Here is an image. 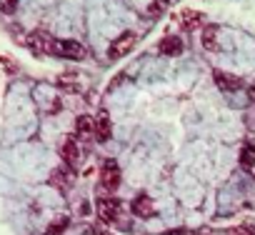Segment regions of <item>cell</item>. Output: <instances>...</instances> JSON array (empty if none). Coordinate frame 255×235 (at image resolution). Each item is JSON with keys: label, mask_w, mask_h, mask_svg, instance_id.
Returning a JSON list of instances; mask_svg holds the SVG:
<instances>
[{"label": "cell", "mask_w": 255, "mask_h": 235, "mask_svg": "<svg viewBox=\"0 0 255 235\" xmlns=\"http://www.w3.org/2000/svg\"><path fill=\"white\" fill-rule=\"evenodd\" d=\"M133 213L138 215V218H153V213H155V208H153V200L148 198V195H138L135 200H133Z\"/></svg>", "instance_id": "obj_8"}, {"label": "cell", "mask_w": 255, "mask_h": 235, "mask_svg": "<svg viewBox=\"0 0 255 235\" xmlns=\"http://www.w3.org/2000/svg\"><path fill=\"white\" fill-rule=\"evenodd\" d=\"M160 53H163V55H180V53H183V40H180L178 35H168V38H163V43H160Z\"/></svg>", "instance_id": "obj_10"}, {"label": "cell", "mask_w": 255, "mask_h": 235, "mask_svg": "<svg viewBox=\"0 0 255 235\" xmlns=\"http://www.w3.org/2000/svg\"><path fill=\"white\" fill-rule=\"evenodd\" d=\"M248 98L255 103V85H250V88H248Z\"/></svg>", "instance_id": "obj_21"}, {"label": "cell", "mask_w": 255, "mask_h": 235, "mask_svg": "<svg viewBox=\"0 0 255 235\" xmlns=\"http://www.w3.org/2000/svg\"><path fill=\"white\" fill-rule=\"evenodd\" d=\"M200 13H193V10H183V15H180V23L185 25V28H198L200 25Z\"/></svg>", "instance_id": "obj_13"}, {"label": "cell", "mask_w": 255, "mask_h": 235, "mask_svg": "<svg viewBox=\"0 0 255 235\" xmlns=\"http://www.w3.org/2000/svg\"><path fill=\"white\" fill-rule=\"evenodd\" d=\"M95 138L100 143L110 138V120H108V115H100L98 120H95Z\"/></svg>", "instance_id": "obj_11"}, {"label": "cell", "mask_w": 255, "mask_h": 235, "mask_svg": "<svg viewBox=\"0 0 255 235\" xmlns=\"http://www.w3.org/2000/svg\"><path fill=\"white\" fill-rule=\"evenodd\" d=\"M230 235H255V233H253L250 228H233Z\"/></svg>", "instance_id": "obj_19"}, {"label": "cell", "mask_w": 255, "mask_h": 235, "mask_svg": "<svg viewBox=\"0 0 255 235\" xmlns=\"http://www.w3.org/2000/svg\"><path fill=\"white\" fill-rule=\"evenodd\" d=\"M135 48V33H130V30H125V33H120L115 40H113V45H110V60H118V58H123V55H128Z\"/></svg>", "instance_id": "obj_3"}, {"label": "cell", "mask_w": 255, "mask_h": 235, "mask_svg": "<svg viewBox=\"0 0 255 235\" xmlns=\"http://www.w3.org/2000/svg\"><path fill=\"white\" fill-rule=\"evenodd\" d=\"M15 8H18V0H0V10H3L5 15L15 13Z\"/></svg>", "instance_id": "obj_18"}, {"label": "cell", "mask_w": 255, "mask_h": 235, "mask_svg": "<svg viewBox=\"0 0 255 235\" xmlns=\"http://www.w3.org/2000/svg\"><path fill=\"white\" fill-rule=\"evenodd\" d=\"M165 10H168V0H153L150 8H148V15L150 18H160Z\"/></svg>", "instance_id": "obj_15"}, {"label": "cell", "mask_w": 255, "mask_h": 235, "mask_svg": "<svg viewBox=\"0 0 255 235\" xmlns=\"http://www.w3.org/2000/svg\"><path fill=\"white\" fill-rule=\"evenodd\" d=\"M85 233H88V235H110V233H103V230H95V228H88Z\"/></svg>", "instance_id": "obj_20"}, {"label": "cell", "mask_w": 255, "mask_h": 235, "mask_svg": "<svg viewBox=\"0 0 255 235\" xmlns=\"http://www.w3.org/2000/svg\"><path fill=\"white\" fill-rule=\"evenodd\" d=\"M58 85L65 88V90H70V93H78V90H80V80H78L75 75H63V78L58 80Z\"/></svg>", "instance_id": "obj_14"}, {"label": "cell", "mask_w": 255, "mask_h": 235, "mask_svg": "<svg viewBox=\"0 0 255 235\" xmlns=\"http://www.w3.org/2000/svg\"><path fill=\"white\" fill-rule=\"evenodd\" d=\"M53 55L68 58V60H85V58H88V50H85L80 43H75V40H55Z\"/></svg>", "instance_id": "obj_1"}, {"label": "cell", "mask_w": 255, "mask_h": 235, "mask_svg": "<svg viewBox=\"0 0 255 235\" xmlns=\"http://www.w3.org/2000/svg\"><path fill=\"white\" fill-rule=\"evenodd\" d=\"M100 185L105 190H115L120 185V168H118V163L110 160V163L103 165V170H100Z\"/></svg>", "instance_id": "obj_5"}, {"label": "cell", "mask_w": 255, "mask_h": 235, "mask_svg": "<svg viewBox=\"0 0 255 235\" xmlns=\"http://www.w3.org/2000/svg\"><path fill=\"white\" fill-rule=\"evenodd\" d=\"M75 133H78V138H83V140L95 138V120H93V118H88V115H80L78 120H75Z\"/></svg>", "instance_id": "obj_7"}, {"label": "cell", "mask_w": 255, "mask_h": 235, "mask_svg": "<svg viewBox=\"0 0 255 235\" xmlns=\"http://www.w3.org/2000/svg\"><path fill=\"white\" fill-rule=\"evenodd\" d=\"M60 155H63V160H65L68 168H78L80 165V145H78V140H73V138L65 140Z\"/></svg>", "instance_id": "obj_6"}, {"label": "cell", "mask_w": 255, "mask_h": 235, "mask_svg": "<svg viewBox=\"0 0 255 235\" xmlns=\"http://www.w3.org/2000/svg\"><path fill=\"white\" fill-rule=\"evenodd\" d=\"M243 165H245V168L255 175V148H253V145L243 150Z\"/></svg>", "instance_id": "obj_16"}, {"label": "cell", "mask_w": 255, "mask_h": 235, "mask_svg": "<svg viewBox=\"0 0 255 235\" xmlns=\"http://www.w3.org/2000/svg\"><path fill=\"white\" fill-rule=\"evenodd\" d=\"M200 40H203V45H205L208 50H213V48L218 45V28H215V25H205Z\"/></svg>", "instance_id": "obj_12"}, {"label": "cell", "mask_w": 255, "mask_h": 235, "mask_svg": "<svg viewBox=\"0 0 255 235\" xmlns=\"http://www.w3.org/2000/svg\"><path fill=\"white\" fill-rule=\"evenodd\" d=\"M68 228V220L63 218V220H55L50 228H48V235H63V230Z\"/></svg>", "instance_id": "obj_17"}, {"label": "cell", "mask_w": 255, "mask_h": 235, "mask_svg": "<svg viewBox=\"0 0 255 235\" xmlns=\"http://www.w3.org/2000/svg\"><path fill=\"white\" fill-rule=\"evenodd\" d=\"M25 45H28L33 53H40V55H53L55 38H50V35H48V33H43V30H33V33L25 38Z\"/></svg>", "instance_id": "obj_2"}, {"label": "cell", "mask_w": 255, "mask_h": 235, "mask_svg": "<svg viewBox=\"0 0 255 235\" xmlns=\"http://www.w3.org/2000/svg\"><path fill=\"white\" fill-rule=\"evenodd\" d=\"M95 210H98V218L105 220V223H115L120 218V203L113 200V198H100Z\"/></svg>", "instance_id": "obj_4"}, {"label": "cell", "mask_w": 255, "mask_h": 235, "mask_svg": "<svg viewBox=\"0 0 255 235\" xmlns=\"http://www.w3.org/2000/svg\"><path fill=\"white\" fill-rule=\"evenodd\" d=\"M215 85H218L223 93H233V90L240 88V80H238L235 75H228V73H223V70H215Z\"/></svg>", "instance_id": "obj_9"}]
</instances>
